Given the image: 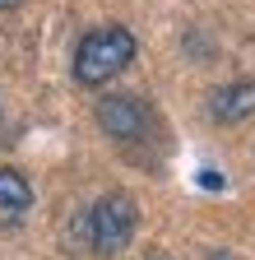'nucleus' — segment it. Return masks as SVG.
I'll use <instances>...</instances> for the list:
<instances>
[{
  "label": "nucleus",
  "instance_id": "3",
  "mask_svg": "<svg viewBox=\"0 0 255 260\" xmlns=\"http://www.w3.org/2000/svg\"><path fill=\"white\" fill-rule=\"evenodd\" d=\"M98 125L107 130L112 140L135 144V140H149L153 112H149V103H139V98H130V93H121V98H102V103H98Z\"/></svg>",
  "mask_w": 255,
  "mask_h": 260
},
{
  "label": "nucleus",
  "instance_id": "2",
  "mask_svg": "<svg viewBox=\"0 0 255 260\" xmlns=\"http://www.w3.org/2000/svg\"><path fill=\"white\" fill-rule=\"evenodd\" d=\"M135 223H139V209H135L130 195H121V190L102 195V200L88 209V242H93V251L98 255L125 251L130 237H135Z\"/></svg>",
  "mask_w": 255,
  "mask_h": 260
},
{
  "label": "nucleus",
  "instance_id": "6",
  "mask_svg": "<svg viewBox=\"0 0 255 260\" xmlns=\"http://www.w3.org/2000/svg\"><path fill=\"white\" fill-rule=\"evenodd\" d=\"M14 5H19V0H0V10H14Z\"/></svg>",
  "mask_w": 255,
  "mask_h": 260
},
{
  "label": "nucleus",
  "instance_id": "5",
  "mask_svg": "<svg viewBox=\"0 0 255 260\" xmlns=\"http://www.w3.org/2000/svg\"><path fill=\"white\" fill-rule=\"evenodd\" d=\"M255 112V84L241 79V84H228L213 93V116L218 121H246Z\"/></svg>",
  "mask_w": 255,
  "mask_h": 260
},
{
  "label": "nucleus",
  "instance_id": "1",
  "mask_svg": "<svg viewBox=\"0 0 255 260\" xmlns=\"http://www.w3.org/2000/svg\"><path fill=\"white\" fill-rule=\"evenodd\" d=\"M130 60H135V38H130V28H121V23L93 28L88 38L79 42V51H75V79H79L84 88H102V84H112Z\"/></svg>",
  "mask_w": 255,
  "mask_h": 260
},
{
  "label": "nucleus",
  "instance_id": "4",
  "mask_svg": "<svg viewBox=\"0 0 255 260\" xmlns=\"http://www.w3.org/2000/svg\"><path fill=\"white\" fill-rule=\"evenodd\" d=\"M28 209H33V186H28L14 168H0V228L19 223Z\"/></svg>",
  "mask_w": 255,
  "mask_h": 260
}]
</instances>
